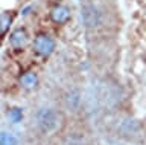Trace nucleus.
Masks as SVG:
<instances>
[{"label": "nucleus", "mask_w": 146, "mask_h": 145, "mask_svg": "<svg viewBox=\"0 0 146 145\" xmlns=\"http://www.w3.org/2000/svg\"><path fill=\"white\" fill-rule=\"evenodd\" d=\"M81 92L78 89H70L68 92L64 95V106H66V108L68 112H76V110H79V107H81V102H82V99H81Z\"/></svg>", "instance_id": "6"}, {"label": "nucleus", "mask_w": 146, "mask_h": 145, "mask_svg": "<svg viewBox=\"0 0 146 145\" xmlns=\"http://www.w3.org/2000/svg\"><path fill=\"white\" fill-rule=\"evenodd\" d=\"M36 83H38V76H36V74H34V72H26V74L20 78V84L25 89H34L36 86Z\"/></svg>", "instance_id": "10"}, {"label": "nucleus", "mask_w": 146, "mask_h": 145, "mask_svg": "<svg viewBox=\"0 0 146 145\" xmlns=\"http://www.w3.org/2000/svg\"><path fill=\"white\" fill-rule=\"evenodd\" d=\"M27 43V32L25 29H15L9 35V46L12 49H21Z\"/></svg>", "instance_id": "8"}, {"label": "nucleus", "mask_w": 146, "mask_h": 145, "mask_svg": "<svg viewBox=\"0 0 146 145\" xmlns=\"http://www.w3.org/2000/svg\"><path fill=\"white\" fill-rule=\"evenodd\" d=\"M9 25H11V14L3 12L2 17H0V31H2V34L6 32V29L9 28Z\"/></svg>", "instance_id": "12"}, {"label": "nucleus", "mask_w": 146, "mask_h": 145, "mask_svg": "<svg viewBox=\"0 0 146 145\" xmlns=\"http://www.w3.org/2000/svg\"><path fill=\"white\" fill-rule=\"evenodd\" d=\"M98 99L105 107H114L120 101V89L117 84L102 83L98 89Z\"/></svg>", "instance_id": "3"}, {"label": "nucleus", "mask_w": 146, "mask_h": 145, "mask_svg": "<svg viewBox=\"0 0 146 145\" xmlns=\"http://www.w3.org/2000/svg\"><path fill=\"white\" fill-rule=\"evenodd\" d=\"M88 145H90V144H88Z\"/></svg>", "instance_id": "14"}, {"label": "nucleus", "mask_w": 146, "mask_h": 145, "mask_svg": "<svg viewBox=\"0 0 146 145\" xmlns=\"http://www.w3.org/2000/svg\"><path fill=\"white\" fill-rule=\"evenodd\" d=\"M61 145H88L82 131H68L62 136Z\"/></svg>", "instance_id": "7"}, {"label": "nucleus", "mask_w": 146, "mask_h": 145, "mask_svg": "<svg viewBox=\"0 0 146 145\" xmlns=\"http://www.w3.org/2000/svg\"><path fill=\"white\" fill-rule=\"evenodd\" d=\"M0 145H17V139L12 133L3 131L2 133V139H0Z\"/></svg>", "instance_id": "11"}, {"label": "nucleus", "mask_w": 146, "mask_h": 145, "mask_svg": "<svg viewBox=\"0 0 146 145\" xmlns=\"http://www.w3.org/2000/svg\"><path fill=\"white\" fill-rule=\"evenodd\" d=\"M32 46H34V51L40 57H49L55 49V40L47 34H38L34 38Z\"/></svg>", "instance_id": "5"}, {"label": "nucleus", "mask_w": 146, "mask_h": 145, "mask_svg": "<svg viewBox=\"0 0 146 145\" xmlns=\"http://www.w3.org/2000/svg\"><path fill=\"white\" fill-rule=\"evenodd\" d=\"M81 20L87 29H96L102 21V15L96 5L91 2H84L81 5Z\"/></svg>", "instance_id": "4"}, {"label": "nucleus", "mask_w": 146, "mask_h": 145, "mask_svg": "<svg viewBox=\"0 0 146 145\" xmlns=\"http://www.w3.org/2000/svg\"><path fill=\"white\" fill-rule=\"evenodd\" d=\"M9 118H11L14 122H18L23 118V112L20 110V108H12V110L9 112Z\"/></svg>", "instance_id": "13"}, {"label": "nucleus", "mask_w": 146, "mask_h": 145, "mask_svg": "<svg viewBox=\"0 0 146 145\" xmlns=\"http://www.w3.org/2000/svg\"><path fill=\"white\" fill-rule=\"evenodd\" d=\"M116 133L120 138L126 140H134L137 138H140L141 134V125L139 121H135L134 118L125 116L120 121H117L116 124Z\"/></svg>", "instance_id": "2"}, {"label": "nucleus", "mask_w": 146, "mask_h": 145, "mask_svg": "<svg viewBox=\"0 0 146 145\" xmlns=\"http://www.w3.org/2000/svg\"><path fill=\"white\" fill-rule=\"evenodd\" d=\"M59 124V116L58 113L50 107H40L35 112V125L40 133L43 134H50L58 128Z\"/></svg>", "instance_id": "1"}, {"label": "nucleus", "mask_w": 146, "mask_h": 145, "mask_svg": "<svg viewBox=\"0 0 146 145\" xmlns=\"http://www.w3.org/2000/svg\"><path fill=\"white\" fill-rule=\"evenodd\" d=\"M50 17H52V20L55 23L64 25L68 21V19H70V11H68V8H66V6H56L52 9V12H50Z\"/></svg>", "instance_id": "9"}]
</instances>
